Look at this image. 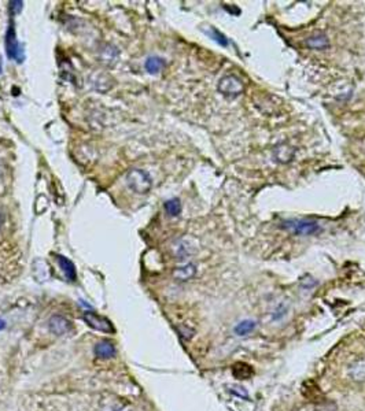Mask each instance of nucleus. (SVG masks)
<instances>
[{
    "mask_svg": "<svg viewBox=\"0 0 365 411\" xmlns=\"http://www.w3.org/2000/svg\"><path fill=\"white\" fill-rule=\"evenodd\" d=\"M165 210L170 217H177L181 213V203L179 199H170L165 203Z\"/></svg>",
    "mask_w": 365,
    "mask_h": 411,
    "instance_id": "nucleus-15",
    "label": "nucleus"
},
{
    "mask_svg": "<svg viewBox=\"0 0 365 411\" xmlns=\"http://www.w3.org/2000/svg\"><path fill=\"white\" fill-rule=\"evenodd\" d=\"M48 329L56 336H63L72 331V324L68 318H65L62 315H52L48 321Z\"/></svg>",
    "mask_w": 365,
    "mask_h": 411,
    "instance_id": "nucleus-5",
    "label": "nucleus"
},
{
    "mask_svg": "<svg viewBox=\"0 0 365 411\" xmlns=\"http://www.w3.org/2000/svg\"><path fill=\"white\" fill-rule=\"evenodd\" d=\"M0 225H1V214H0Z\"/></svg>",
    "mask_w": 365,
    "mask_h": 411,
    "instance_id": "nucleus-22",
    "label": "nucleus"
},
{
    "mask_svg": "<svg viewBox=\"0 0 365 411\" xmlns=\"http://www.w3.org/2000/svg\"><path fill=\"white\" fill-rule=\"evenodd\" d=\"M126 181L128 185L130 187V189L136 193H147L151 189V177L149 176V173H146L144 170L140 169H133L126 174Z\"/></svg>",
    "mask_w": 365,
    "mask_h": 411,
    "instance_id": "nucleus-3",
    "label": "nucleus"
},
{
    "mask_svg": "<svg viewBox=\"0 0 365 411\" xmlns=\"http://www.w3.org/2000/svg\"><path fill=\"white\" fill-rule=\"evenodd\" d=\"M349 375L350 378L354 381H364L365 380V361L361 359V361H357L354 362L349 368Z\"/></svg>",
    "mask_w": 365,
    "mask_h": 411,
    "instance_id": "nucleus-10",
    "label": "nucleus"
},
{
    "mask_svg": "<svg viewBox=\"0 0 365 411\" xmlns=\"http://www.w3.org/2000/svg\"><path fill=\"white\" fill-rule=\"evenodd\" d=\"M217 88H218V92L221 93L223 96H225V98L235 99L243 93L244 84L235 74H227V75H224L223 78L220 80Z\"/></svg>",
    "mask_w": 365,
    "mask_h": 411,
    "instance_id": "nucleus-2",
    "label": "nucleus"
},
{
    "mask_svg": "<svg viewBox=\"0 0 365 411\" xmlns=\"http://www.w3.org/2000/svg\"><path fill=\"white\" fill-rule=\"evenodd\" d=\"M116 347L113 345V343L107 341V340H102L99 343L95 345V355L100 358V359H109L116 356Z\"/></svg>",
    "mask_w": 365,
    "mask_h": 411,
    "instance_id": "nucleus-7",
    "label": "nucleus"
},
{
    "mask_svg": "<svg viewBox=\"0 0 365 411\" xmlns=\"http://www.w3.org/2000/svg\"><path fill=\"white\" fill-rule=\"evenodd\" d=\"M210 36H211V38H214V40H216L217 43L221 44V45H224V47H227V45H228V40L225 38V36L221 35V33L217 31V29H214V28H211Z\"/></svg>",
    "mask_w": 365,
    "mask_h": 411,
    "instance_id": "nucleus-18",
    "label": "nucleus"
},
{
    "mask_svg": "<svg viewBox=\"0 0 365 411\" xmlns=\"http://www.w3.org/2000/svg\"><path fill=\"white\" fill-rule=\"evenodd\" d=\"M163 66H165V62H163V59L160 58V56H151V58H149L147 62H146V69H147V72L151 74L161 72Z\"/></svg>",
    "mask_w": 365,
    "mask_h": 411,
    "instance_id": "nucleus-14",
    "label": "nucleus"
},
{
    "mask_svg": "<svg viewBox=\"0 0 365 411\" xmlns=\"http://www.w3.org/2000/svg\"><path fill=\"white\" fill-rule=\"evenodd\" d=\"M177 332H179L180 337L183 338V340H186V341L191 340V338L194 337V335H195V331H194L192 328H190V326H187V325H179V326H177Z\"/></svg>",
    "mask_w": 365,
    "mask_h": 411,
    "instance_id": "nucleus-17",
    "label": "nucleus"
},
{
    "mask_svg": "<svg viewBox=\"0 0 365 411\" xmlns=\"http://www.w3.org/2000/svg\"><path fill=\"white\" fill-rule=\"evenodd\" d=\"M280 226L297 236H313L322 230L320 224L313 220H287Z\"/></svg>",
    "mask_w": 365,
    "mask_h": 411,
    "instance_id": "nucleus-1",
    "label": "nucleus"
},
{
    "mask_svg": "<svg viewBox=\"0 0 365 411\" xmlns=\"http://www.w3.org/2000/svg\"><path fill=\"white\" fill-rule=\"evenodd\" d=\"M82 319L87 322L88 326H91L95 331L103 332V333H114V326L112 322L99 314L93 313V311H85L82 315Z\"/></svg>",
    "mask_w": 365,
    "mask_h": 411,
    "instance_id": "nucleus-4",
    "label": "nucleus"
},
{
    "mask_svg": "<svg viewBox=\"0 0 365 411\" xmlns=\"http://www.w3.org/2000/svg\"><path fill=\"white\" fill-rule=\"evenodd\" d=\"M4 328H6V322L3 319H0V331H3Z\"/></svg>",
    "mask_w": 365,
    "mask_h": 411,
    "instance_id": "nucleus-21",
    "label": "nucleus"
},
{
    "mask_svg": "<svg viewBox=\"0 0 365 411\" xmlns=\"http://www.w3.org/2000/svg\"><path fill=\"white\" fill-rule=\"evenodd\" d=\"M285 314H287V310H285V307L280 306V308H276V310H275V313L272 314V318L275 319V321H279V319L282 318V317H284Z\"/></svg>",
    "mask_w": 365,
    "mask_h": 411,
    "instance_id": "nucleus-20",
    "label": "nucleus"
},
{
    "mask_svg": "<svg viewBox=\"0 0 365 411\" xmlns=\"http://www.w3.org/2000/svg\"><path fill=\"white\" fill-rule=\"evenodd\" d=\"M195 274H197V266L194 263L183 264L173 270L174 280L177 281H188L192 277H195Z\"/></svg>",
    "mask_w": 365,
    "mask_h": 411,
    "instance_id": "nucleus-6",
    "label": "nucleus"
},
{
    "mask_svg": "<svg viewBox=\"0 0 365 411\" xmlns=\"http://www.w3.org/2000/svg\"><path fill=\"white\" fill-rule=\"evenodd\" d=\"M232 374L235 378L238 380H248L251 378L254 374L253 368L244 362H236L234 366H232Z\"/></svg>",
    "mask_w": 365,
    "mask_h": 411,
    "instance_id": "nucleus-8",
    "label": "nucleus"
},
{
    "mask_svg": "<svg viewBox=\"0 0 365 411\" xmlns=\"http://www.w3.org/2000/svg\"><path fill=\"white\" fill-rule=\"evenodd\" d=\"M306 45L312 49H319V51H322V49H325L329 47V40H328V37L325 36V35L317 33V35L309 37V38L306 40Z\"/></svg>",
    "mask_w": 365,
    "mask_h": 411,
    "instance_id": "nucleus-9",
    "label": "nucleus"
},
{
    "mask_svg": "<svg viewBox=\"0 0 365 411\" xmlns=\"http://www.w3.org/2000/svg\"><path fill=\"white\" fill-rule=\"evenodd\" d=\"M58 262H59V264H61V267H62L65 276L68 277L70 281H76L77 274H76L75 264L72 263L68 258H65V257H58Z\"/></svg>",
    "mask_w": 365,
    "mask_h": 411,
    "instance_id": "nucleus-11",
    "label": "nucleus"
},
{
    "mask_svg": "<svg viewBox=\"0 0 365 411\" xmlns=\"http://www.w3.org/2000/svg\"><path fill=\"white\" fill-rule=\"evenodd\" d=\"M229 391L234 393V395H236V396H239V398L248 399V393L247 391H246V388L241 387V385H234V387H231Z\"/></svg>",
    "mask_w": 365,
    "mask_h": 411,
    "instance_id": "nucleus-19",
    "label": "nucleus"
},
{
    "mask_svg": "<svg viewBox=\"0 0 365 411\" xmlns=\"http://www.w3.org/2000/svg\"><path fill=\"white\" fill-rule=\"evenodd\" d=\"M173 252L174 255L177 257V259H184L188 255H191L194 251H192L191 246L187 243L186 240H179L173 246Z\"/></svg>",
    "mask_w": 365,
    "mask_h": 411,
    "instance_id": "nucleus-13",
    "label": "nucleus"
},
{
    "mask_svg": "<svg viewBox=\"0 0 365 411\" xmlns=\"http://www.w3.org/2000/svg\"><path fill=\"white\" fill-rule=\"evenodd\" d=\"M257 328V322L254 319H244L235 326V333L238 336H246Z\"/></svg>",
    "mask_w": 365,
    "mask_h": 411,
    "instance_id": "nucleus-12",
    "label": "nucleus"
},
{
    "mask_svg": "<svg viewBox=\"0 0 365 411\" xmlns=\"http://www.w3.org/2000/svg\"><path fill=\"white\" fill-rule=\"evenodd\" d=\"M275 152H276V158H278L279 162H288L294 155V149L284 146V147H279Z\"/></svg>",
    "mask_w": 365,
    "mask_h": 411,
    "instance_id": "nucleus-16",
    "label": "nucleus"
}]
</instances>
